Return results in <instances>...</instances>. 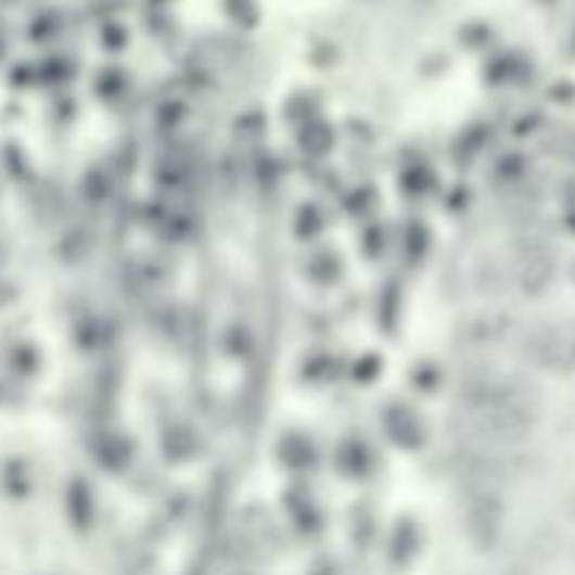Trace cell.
Returning a JSON list of instances; mask_svg holds the SVG:
<instances>
[]
</instances>
